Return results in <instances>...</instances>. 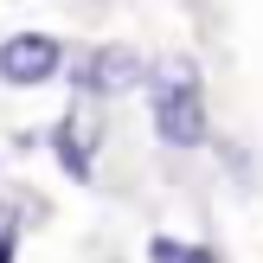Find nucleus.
<instances>
[{"mask_svg": "<svg viewBox=\"0 0 263 263\" xmlns=\"http://www.w3.org/2000/svg\"><path fill=\"white\" fill-rule=\"evenodd\" d=\"M180 263H218V257L205 251V244H180Z\"/></svg>", "mask_w": 263, "mask_h": 263, "instance_id": "obj_7", "label": "nucleus"}, {"mask_svg": "<svg viewBox=\"0 0 263 263\" xmlns=\"http://www.w3.org/2000/svg\"><path fill=\"white\" fill-rule=\"evenodd\" d=\"M51 148H58V167L71 180H90V135H84V116H58V128H51Z\"/></svg>", "mask_w": 263, "mask_h": 263, "instance_id": "obj_4", "label": "nucleus"}, {"mask_svg": "<svg viewBox=\"0 0 263 263\" xmlns=\"http://www.w3.org/2000/svg\"><path fill=\"white\" fill-rule=\"evenodd\" d=\"M148 257H154V263H180V244H174V238H154Z\"/></svg>", "mask_w": 263, "mask_h": 263, "instance_id": "obj_6", "label": "nucleus"}, {"mask_svg": "<svg viewBox=\"0 0 263 263\" xmlns=\"http://www.w3.org/2000/svg\"><path fill=\"white\" fill-rule=\"evenodd\" d=\"M20 251V218H0V263H13Z\"/></svg>", "mask_w": 263, "mask_h": 263, "instance_id": "obj_5", "label": "nucleus"}, {"mask_svg": "<svg viewBox=\"0 0 263 263\" xmlns=\"http://www.w3.org/2000/svg\"><path fill=\"white\" fill-rule=\"evenodd\" d=\"M141 77H148V64H141L135 45H97V51H84L71 84H77V97H128Z\"/></svg>", "mask_w": 263, "mask_h": 263, "instance_id": "obj_2", "label": "nucleus"}, {"mask_svg": "<svg viewBox=\"0 0 263 263\" xmlns=\"http://www.w3.org/2000/svg\"><path fill=\"white\" fill-rule=\"evenodd\" d=\"M148 109H154V135L167 141V148H199L205 141V84H199V64L193 58H167V64H154V97H148Z\"/></svg>", "mask_w": 263, "mask_h": 263, "instance_id": "obj_1", "label": "nucleus"}, {"mask_svg": "<svg viewBox=\"0 0 263 263\" xmlns=\"http://www.w3.org/2000/svg\"><path fill=\"white\" fill-rule=\"evenodd\" d=\"M64 71V45L51 32H13L0 45V84L13 90H32V84H51Z\"/></svg>", "mask_w": 263, "mask_h": 263, "instance_id": "obj_3", "label": "nucleus"}]
</instances>
